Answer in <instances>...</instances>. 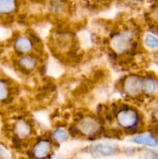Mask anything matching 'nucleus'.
I'll return each mask as SVG.
<instances>
[{"mask_svg": "<svg viewBox=\"0 0 158 159\" xmlns=\"http://www.w3.org/2000/svg\"><path fill=\"white\" fill-rule=\"evenodd\" d=\"M137 34L133 29H125L112 34L109 37L110 50L116 55H128L137 50Z\"/></svg>", "mask_w": 158, "mask_h": 159, "instance_id": "2", "label": "nucleus"}, {"mask_svg": "<svg viewBox=\"0 0 158 159\" xmlns=\"http://www.w3.org/2000/svg\"><path fill=\"white\" fill-rule=\"evenodd\" d=\"M12 131L13 138L25 142L33 136V127L29 120L24 117H19L12 124Z\"/></svg>", "mask_w": 158, "mask_h": 159, "instance_id": "6", "label": "nucleus"}, {"mask_svg": "<svg viewBox=\"0 0 158 159\" xmlns=\"http://www.w3.org/2000/svg\"><path fill=\"white\" fill-rule=\"evenodd\" d=\"M40 57L36 53L19 56L16 59V67L23 74L30 75L39 68Z\"/></svg>", "mask_w": 158, "mask_h": 159, "instance_id": "8", "label": "nucleus"}, {"mask_svg": "<svg viewBox=\"0 0 158 159\" xmlns=\"http://www.w3.org/2000/svg\"><path fill=\"white\" fill-rule=\"evenodd\" d=\"M114 122L124 134L133 135L142 133L145 122L141 111L136 107L126 103L116 105L111 109Z\"/></svg>", "mask_w": 158, "mask_h": 159, "instance_id": "1", "label": "nucleus"}, {"mask_svg": "<svg viewBox=\"0 0 158 159\" xmlns=\"http://www.w3.org/2000/svg\"><path fill=\"white\" fill-rule=\"evenodd\" d=\"M151 159H158V155H154V156H153Z\"/></svg>", "mask_w": 158, "mask_h": 159, "instance_id": "20", "label": "nucleus"}, {"mask_svg": "<svg viewBox=\"0 0 158 159\" xmlns=\"http://www.w3.org/2000/svg\"><path fill=\"white\" fill-rule=\"evenodd\" d=\"M126 2H128L131 3V4H137V3L139 2H142V0H125Z\"/></svg>", "mask_w": 158, "mask_h": 159, "instance_id": "18", "label": "nucleus"}, {"mask_svg": "<svg viewBox=\"0 0 158 159\" xmlns=\"http://www.w3.org/2000/svg\"><path fill=\"white\" fill-rule=\"evenodd\" d=\"M143 95L144 99H155L158 97V79L151 73L143 75Z\"/></svg>", "mask_w": 158, "mask_h": 159, "instance_id": "9", "label": "nucleus"}, {"mask_svg": "<svg viewBox=\"0 0 158 159\" xmlns=\"http://www.w3.org/2000/svg\"><path fill=\"white\" fill-rule=\"evenodd\" d=\"M143 75L130 73L121 81V90L126 98L133 101L143 99L142 90Z\"/></svg>", "mask_w": 158, "mask_h": 159, "instance_id": "4", "label": "nucleus"}, {"mask_svg": "<svg viewBox=\"0 0 158 159\" xmlns=\"http://www.w3.org/2000/svg\"><path fill=\"white\" fill-rule=\"evenodd\" d=\"M118 146L109 143H98L91 145L90 151L92 155L98 157H111L118 152Z\"/></svg>", "mask_w": 158, "mask_h": 159, "instance_id": "10", "label": "nucleus"}, {"mask_svg": "<svg viewBox=\"0 0 158 159\" xmlns=\"http://www.w3.org/2000/svg\"><path fill=\"white\" fill-rule=\"evenodd\" d=\"M143 44L150 51L158 50V37L151 33L146 34L143 37Z\"/></svg>", "mask_w": 158, "mask_h": 159, "instance_id": "15", "label": "nucleus"}, {"mask_svg": "<svg viewBox=\"0 0 158 159\" xmlns=\"http://www.w3.org/2000/svg\"><path fill=\"white\" fill-rule=\"evenodd\" d=\"M64 2L63 0H51L49 3V9L53 13H60L64 9Z\"/></svg>", "mask_w": 158, "mask_h": 159, "instance_id": "16", "label": "nucleus"}, {"mask_svg": "<svg viewBox=\"0 0 158 159\" xmlns=\"http://www.w3.org/2000/svg\"><path fill=\"white\" fill-rule=\"evenodd\" d=\"M150 117L153 120L154 124H158V97L153 99L150 109Z\"/></svg>", "mask_w": 158, "mask_h": 159, "instance_id": "17", "label": "nucleus"}, {"mask_svg": "<svg viewBox=\"0 0 158 159\" xmlns=\"http://www.w3.org/2000/svg\"><path fill=\"white\" fill-rule=\"evenodd\" d=\"M50 137L54 141V143L61 144V143L66 142L71 136H70L68 130L63 128V127H57L51 132Z\"/></svg>", "mask_w": 158, "mask_h": 159, "instance_id": "14", "label": "nucleus"}, {"mask_svg": "<svg viewBox=\"0 0 158 159\" xmlns=\"http://www.w3.org/2000/svg\"><path fill=\"white\" fill-rule=\"evenodd\" d=\"M132 143L137 145L147 146L150 148L158 147V137L153 133H139L132 136Z\"/></svg>", "mask_w": 158, "mask_h": 159, "instance_id": "11", "label": "nucleus"}, {"mask_svg": "<svg viewBox=\"0 0 158 159\" xmlns=\"http://www.w3.org/2000/svg\"><path fill=\"white\" fill-rule=\"evenodd\" d=\"M77 132V137H84L94 140L104 135L105 122L98 116L92 114L81 115L77 118L74 124Z\"/></svg>", "mask_w": 158, "mask_h": 159, "instance_id": "3", "label": "nucleus"}, {"mask_svg": "<svg viewBox=\"0 0 158 159\" xmlns=\"http://www.w3.org/2000/svg\"><path fill=\"white\" fill-rule=\"evenodd\" d=\"M12 87L11 82L5 79H0V102H4L11 99Z\"/></svg>", "mask_w": 158, "mask_h": 159, "instance_id": "13", "label": "nucleus"}, {"mask_svg": "<svg viewBox=\"0 0 158 159\" xmlns=\"http://www.w3.org/2000/svg\"><path fill=\"white\" fill-rule=\"evenodd\" d=\"M54 144L50 137H41L38 138L32 144L29 151L30 158L33 159H48L52 153Z\"/></svg>", "mask_w": 158, "mask_h": 159, "instance_id": "5", "label": "nucleus"}, {"mask_svg": "<svg viewBox=\"0 0 158 159\" xmlns=\"http://www.w3.org/2000/svg\"><path fill=\"white\" fill-rule=\"evenodd\" d=\"M153 133L158 137V124H156V130H155L154 132H153Z\"/></svg>", "mask_w": 158, "mask_h": 159, "instance_id": "19", "label": "nucleus"}, {"mask_svg": "<svg viewBox=\"0 0 158 159\" xmlns=\"http://www.w3.org/2000/svg\"><path fill=\"white\" fill-rule=\"evenodd\" d=\"M18 0H0V16H9L18 9Z\"/></svg>", "mask_w": 158, "mask_h": 159, "instance_id": "12", "label": "nucleus"}, {"mask_svg": "<svg viewBox=\"0 0 158 159\" xmlns=\"http://www.w3.org/2000/svg\"><path fill=\"white\" fill-rule=\"evenodd\" d=\"M37 45L28 34L16 36L12 41V48L17 57L35 53Z\"/></svg>", "mask_w": 158, "mask_h": 159, "instance_id": "7", "label": "nucleus"}]
</instances>
